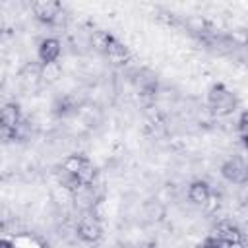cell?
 Here are the masks:
<instances>
[{"mask_svg":"<svg viewBox=\"0 0 248 248\" xmlns=\"http://www.w3.org/2000/svg\"><path fill=\"white\" fill-rule=\"evenodd\" d=\"M93 45L99 52L107 54L114 64H126L132 58V52L128 50V46L108 31H103V29L95 31L93 33Z\"/></svg>","mask_w":248,"mask_h":248,"instance_id":"6da1fadb","label":"cell"},{"mask_svg":"<svg viewBox=\"0 0 248 248\" xmlns=\"http://www.w3.org/2000/svg\"><path fill=\"white\" fill-rule=\"evenodd\" d=\"M207 107L213 116H229L236 110L238 99L225 83H213L207 91Z\"/></svg>","mask_w":248,"mask_h":248,"instance_id":"7a4b0ae2","label":"cell"},{"mask_svg":"<svg viewBox=\"0 0 248 248\" xmlns=\"http://www.w3.org/2000/svg\"><path fill=\"white\" fill-rule=\"evenodd\" d=\"M62 169L68 170V172H72L83 184V188L93 186V180L97 176V170H95L93 161L87 155H83V153H72V155H68L64 159V163H62Z\"/></svg>","mask_w":248,"mask_h":248,"instance_id":"3957f363","label":"cell"},{"mask_svg":"<svg viewBox=\"0 0 248 248\" xmlns=\"http://www.w3.org/2000/svg\"><path fill=\"white\" fill-rule=\"evenodd\" d=\"M23 120H21V107L17 103H6L0 110V128L2 134L6 138H16L17 130L21 128Z\"/></svg>","mask_w":248,"mask_h":248,"instance_id":"277c9868","label":"cell"},{"mask_svg":"<svg viewBox=\"0 0 248 248\" xmlns=\"http://www.w3.org/2000/svg\"><path fill=\"white\" fill-rule=\"evenodd\" d=\"M221 176L232 184H246L248 182V165L238 157H231L221 165Z\"/></svg>","mask_w":248,"mask_h":248,"instance_id":"5b68a950","label":"cell"},{"mask_svg":"<svg viewBox=\"0 0 248 248\" xmlns=\"http://www.w3.org/2000/svg\"><path fill=\"white\" fill-rule=\"evenodd\" d=\"M76 234H78V238H79L81 242H85V244H95V242H99L101 236H103V227H101V223H99L93 215H87V217H81V219H79V223H78V227H76Z\"/></svg>","mask_w":248,"mask_h":248,"instance_id":"8992f818","label":"cell"},{"mask_svg":"<svg viewBox=\"0 0 248 248\" xmlns=\"http://www.w3.org/2000/svg\"><path fill=\"white\" fill-rule=\"evenodd\" d=\"M31 10H33V16L41 21V23H54L60 14H62V4L56 2V0H37L31 4Z\"/></svg>","mask_w":248,"mask_h":248,"instance_id":"52a82bcc","label":"cell"},{"mask_svg":"<svg viewBox=\"0 0 248 248\" xmlns=\"http://www.w3.org/2000/svg\"><path fill=\"white\" fill-rule=\"evenodd\" d=\"M62 54V45L56 37H45L41 43H39V48H37V58H39V64L43 68L46 66H52Z\"/></svg>","mask_w":248,"mask_h":248,"instance_id":"ba28073f","label":"cell"},{"mask_svg":"<svg viewBox=\"0 0 248 248\" xmlns=\"http://www.w3.org/2000/svg\"><path fill=\"white\" fill-rule=\"evenodd\" d=\"M219 240H223L225 244H231V242H240L242 240V231L238 229L236 223H232L231 219H223L219 221L215 227H213V232Z\"/></svg>","mask_w":248,"mask_h":248,"instance_id":"9c48e42d","label":"cell"},{"mask_svg":"<svg viewBox=\"0 0 248 248\" xmlns=\"http://www.w3.org/2000/svg\"><path fill=\"white\" fill-rule=\"evenodd\" d=\"M211 198V186L205 180H194L188 186V200L194 205H205Z\"/></svg>","mask_w":248,"mask_h":248,"instance_id":"30bf717a","label":"cell"},{"mask_svg":"<svg viewBox=\"0 0 248 248\" xmlns=\"http://www.w3.org/2000/svg\"><path fill=\"white\" fill-rule=\"evenodd\" d=\"M58 182L68 190V192H72V194H78L81 188H83V184L72 174V172H68V170H64L62 167H60V172H58Z\"/></svg>","mask_w":248,"mask_h":248,"instance_id":"8fae6325","label":"cell"},{"mask_svg":"<svg viewBox=\"0 0 248 248\" xmlns=\"http://www.w3.org/2000/svg\"><path fill=\"white\" fill-rule=\"evenodd\" d=\"M41 68H43L41 64H39V66H37V64H27V66L21 70L19 76H21V79H23L27 85H29V83L35 85V83L39 81V78H41Z\"/></svg>","mask_w":248,"mask_h":248,"instance_id":"7c38bea8","label":"cell"},{"mask_svg":"<svg viewBox=\"0 0 248 248\" xmlns=\"http://www.w3.org/2000/svg\"><path fill=\"white\" fill-rule=\"evenodd\" d=\"M238 134H240L242 145L248 149V108L242 110L240 116H238Z\"/></svg>","mask_w":248,"mask_h":248,"instance_id":"4fadbf2b","label":"cell"},{"mask_svg":"<svg viewBox=\"0 0 248 248\" xmlns=\"http://www.w3.org/2000/svg\"><path fill=\"white\" fill-rule=\"evenodd\" d=\"M227 244L223 242V240H219L215 234H209V236H205V240L202 242V248H225Z\"/></svg>","mask_w":248,"mask_h":248,"instance_id":"5bb4252c","label":"cell"},{"mask_svg":"<svg viewBox=\"0 0 248 248\" xmlns=\"http://www.w3.org/2000/svg\"><path fill=\"white\" fill-rule=\"evenodd\" d=\"M0 248H16V244H14V240H10V238H2V240H0Z\"/></svg>","mask_w":248,"mask_h":248,"instance_id":"9a60e30c","label":"cell"},{"mask_svg":"<svg viewBox=\"0 0 248 248\" xmlns=\"http://www.w3.org/2000/svg\"><path fill=\"white\" fill-rule=\"evenodd\" d=\"M225 248H246V246H244V242L240 240V242H231V244H227Z\"/></svg>","mask_w":248,"mask_h":248,"instance_id":"2e32d148","label":"cell"}]
</instances>
